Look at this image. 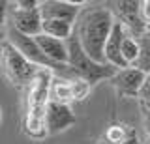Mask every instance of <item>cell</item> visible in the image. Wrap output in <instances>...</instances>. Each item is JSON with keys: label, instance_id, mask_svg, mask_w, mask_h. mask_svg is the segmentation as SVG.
I'll return each instance as SVG.
<instances>
[{"label": "cell", "instance_id": "ac0fdd59", "mask_svg": "<svg viewBox=\"0 0 150 144\" xmlns=\"http://www.w3.org/2000/svg\"><path fill=\"white\" fill-rule=\"evenodd\" d=\"M139 99H141V103L150 99V73H148V75H144L143 86H141V92H139Z\"/></svg>", "mask_w": 150, "mask_h": 144}, {"label": "cell", "instance_id": "9c48e42d", "mask_svg": "<svg viewBox=\"0 0 150 144\" xmlns=\"http://www.w3.org/2000/svg\"><path fill=\"white\" fill-rule=\"evenodd\" d=\"M144 81V73L139 71L137 67H126L118 69L115 73V77L111 79V84L115 86V90L118 92V96L122 97H137L139 99V92Z\"/></svg>", "mask_w": 150, "mask_h": 144}, {"label": "cell", "instance_id": "603a6c76", "mask_svg": "<svg viewBox=\"0 0 150 144\" xmlns=\"http://www.w3.org/2000/svg\"><path fill=\"white\" fill-rule=\"evenodd\" d=\"M143 109L144 110H150V99L148 101H143Z\"/></svg>", "mask_w": 150, "mask_h": 144}, {"label": "cell", "instance_id": "7c38bea8", "mask_svg": "<svg viewBox=\"0 0 150 144\" xmlns=\"http://www.w3.org/2000/svg\"><path fill=\"white\" fill-rule=\"evenodd\" d=\"M137 131L128 124H111V125H107L103 135L98 138V142H101V144H124Z\"/></svg>", "mask_w": 150, "mask_h": 144}, {"label": "cell", "instance_id": "8992f818", "mask_svg": "<svg viewBox=\"0 0 150 144\" xmlns=\"http://www.w3.org/2000/svg\"><path fill=\"white\" fill-rule=\"evenodd\" d=\"M83 6H86V2L43 0V2H40V13H41V19L43 21H66V22L75 25Z\"/></svg>", "mask_w": 150, "mask_h": 144}, {"label": "cell", "instance_id": "484cf974", "mask_svg": "<svg viewBox=\"0 0 150 144\" xmlns=\"http://www.w3.org/2000/svg\"><path fill=\"white\" fill-rule=\"evenodd\" d=\"M148 36H150V32H148Z\"/></svg>", "mask_w": 150, "mask_h": 144}, {"label": "cell", "instance_id": "d4e9b609", "mask_svg": "<svg viewBox=\"0 0 150 144\" xmlns=\"http://www.w3.org/2000/svg\"><path fill=\"white\" fill-rule=\"evenodd\" d=\"M0 122H2V109H0Z\"/></svg>", "mask_w": 150, "mask_h": 144}, {"label": "cell", "instance_id": "30bf717a", "mask_svg": "<svg viewBox=\"0 0 150 144\" xmlns=\"http://www.w3.org/2000/svg\"><path fill=\"white\" fill-rule=\"evenodd\" d=\"M126 34H128V32H126V28L122 26V22L115 21L111 36H109V39H107V43H105V62L109 64V66L116 67V69L129 67L128 64L124 62V58H122V41H124Z\"/></svg>", "mask_w": 150, "mask_h": 144}, {"label": "cell", "instance_id": "e0dca14e", "mask_svg": "<svg viewBox=\"0 0 150 144\" xmlns=\"http://www.w3.org/2000/svg\"><path fill=\"white\" fill-rule=\"evenodd\" d=\"M69 84H71L73 101L86 99L88 94H90V90H92V84H90V82H86L84 79H69Z\"/></svg>", "mask_w": 150, "mask_h": 144}, {"label": "cell", "instance_id": "52a82bcc", "mask_svg": "<svg viewBox=\"0 0 150 144\" xmlns=\"http://www.w3.org/2000/svg\"><path fill=\"white\" fill-rule=\"evenodd\" d=\"M8 22L11 28H15L17 32H21L25 36H30V38L40 36L41 28H43L40 6L38 8H15L11 11V15H9Z\"/></svg>", "mask_w": 150, "mask_h": 144}, {"label": "cell", "instance_id": "7402d4cb", "mask_svg": "<svg viewBox=\"0 0 150 144\" xmlns=\"http://www.w3.org/2000/svg\"><path fill=\"white\" fill-rule=\"evenodd\" d=\"M96 144H101V142H96ZM124 144H143V142H141V140H139V137H137V133H135V135H133V137H131V138H129V140H128V142H124Z\"/></svg>", "mask_w": 150, "mask_h": 144}, {"label": "cell", "instance_id": "9a60e30c", "mask_svg": "<svg viewBox=\"0 0 150 144\" xmlns=\"http://www.w3.org/2000/svg\"><path fill=\"white\" fill-rule=\"evenodd\" d=\"M139 39L137 38H133V36H129V34H126V38L124 41H122V58H124V62L128 64V66L131 67L135 62H137V58H139Z\"/></svg>", "mask_w": 150, "mask_h": 144}, {"label": "cell", "instance_id": "d6986e66", "mask_svg": "<svg viewBox=\"0 0 150 144\" xmlns=\"http://www.w3.org/2000/svg\"><path fill=\"white\" fill-rule=\"evenodd\" d=\"M141 13H143L144 22L150 26V0H144V2H141Z\"/></svg>", "mask_w": 150, "mask_h": 144}, {"label": "cell", "instance_id": "2e32d148", "mask_svg": "<svg viewBox=\"0 0 150 144\" xmlns=\"http://www.w3.org/2000/svg\"><path fill=\"white\" fill-rule=\"evenodd\" d=\"M139 47H141L139 58L131 67H137L139 71H143L144 75H148L150 73V36L148 34L139 39Z\"/></svg>", "mask_w": 150, "mask_h": 144}, {"label": "cell", "instance_id": "5b68a950", "mask_svg": "<svg viewBox=\"0 0 150 144\" xmlns=\"http://www.w3.org/2000/svg\"><path fill=\"white\" fill-rule=\"evenodd\" d=\"M115 19L122 22V26L126 28L129 36L141 39L143 36L148 34V25L143 19L141 13V2L137 0H122V2H115Z\"/></svg>", "mask_w": 150, "mask_h": 144}, {"label": "cell", "instance_id": "8fae6325", "mask_svg": "<svg viewBox=\"0 0 150 144\" xmlns=\"http://www.w3.org/2000/svg\"><path fill=\"white\" fill-rule=\"evenodd\" d=\"M34 39H36L38 47L41 49V53H43L51 62H54V64H68L69 54H68V43H66V41L51 38V36L43 34V32H41L40 36H36Z\"/></svg>", "mask_w": 150, "mask_h": 144}, {"label": "cell", "instance_id": "3957f363", "mask_svg": "<svg viewBox=\"0 0 150 144\" xmlns=\"http://www.w3.org/2000/svg\"><path fill=\"white\" fill-rule=\"evenodd\" d=\"M66 43H68V54H69L68 66L71 67L75 79H84L86 82H90L94 86L100 81H105V79L111 81L115 77V73L118 71L116 67L109 66V64H98L92 58H88V54L84 53V49L81 47L77 36H75V32Z\"/></svg>", "mask_w": 150, "mask_h": 144}, {"label": "cell", "instance_id": "7a4b0ae2", "mask_svg": "<svg viewBox=\"0 0 150 144\" xmlns=\"http://www.w3.org/2000/svg\"><path fill=\"white\" fill-rule=\"evenodd\" d=\"M54 73L45 67H40L36 77L25 88V116H23V131L30 138L41 140L47 137L45 112L49 105V90Z\"/></svg>", "mask_w": 150, "mask_h": 144}, {"label": "cell", "instance_id": "ba28073f", "mask_svg": "<svg viewBox=\"0 0 150 144\" xmlns=\"http://www.w3.org/2000/svg\"><path fill=\"white\" fill-rule=\"evenodd\" d=\"M77 122L73 110L69 105H62L56 101H49L47 105V112H45V127L47 135H56L62 133L66 129H69L71 125Z\"/></svg>", "mask_w": 150, "mask_h": 144}, {"label": "cell", "instance_id": "6da1fadb", "mask_svg": "<svg viewBox=\"0 0 150 144\" xmlns=\"http://www.w3.org/2000/svg\"><path fill=\"white\" fill-rule=\"evenodd\" d=\"M115 13L105 6H88L83 8L79 19L75 22V36L88 58L98 64L105 62V43L115 26Z\"/></svg>", "mask_w": 150, "mask_h": 144}, {"label": "cell", "instance_id": "44dd1931", "mask_svg": "<svg viewBox=\"0 0 150 144\" xmlns=\"http://www.w3.org/2000/svg\"><path fill=\"white\" fill-rule=\"evenodd\" d=\"M143 127L146 133H150V110H144V109H143Z\"/></svg>", "mask_w": 150, "mask_h": 144}, {"label": "cell", "instance_id": "277c9868", "mask_svg": "<svg viewBox=\"0 0 150 144\" xmlns=\"http://www.w3.org/2000/svg\"><path fill=\"white\" fill-rule=\"evenodd\" d=\"M0 67H2L6 79L17 88H26L30 81L36 77V73L40 71V66L32 64L8 39L2 41V45H0Z\"/></svg>", "mask_w": 150, "mask_h": 144}, {"label": "cell", "instance_id": "5bb4252c", "mask_svg": "<svg viewBox=\"0 0 150 144\" xmlns=\"http://www.w3.org/2000/svg\"><path fill=\"white\" fill-rule=\"evenodd\" d=\"M41 32L47 34V36H51V38L68 41L73 36V32H75V25L66 22V21H43V28H41Z\"/></svg>", "mask_w": 150, "mask_h": 144}, {"label": "cell", "instance_id": "ffe728a7", "mask_svg": "<svg viewBox=\"0 0 150 144\" xmlns=\"http://www.w3.org/2000/svg\"><path fill=\"white\" fill-rule=\"evenodd\" d=\"M13 6L15 8H38L40 2H38V0H17Z\"/></svg>", "mask_w": 150, "mask_h": 144}, {"label": "cell", "instance_id": "4fadbf2b", "mask_svg": "<svg viewBox=\"0 0 150 144\" xmlns=\"http://www.w3.org/2000/svg\"><path fill=\"white\" fill-rule=\"evenodd\" d=\"M49 99L56 101L62 105H69L73 101V94H71V84L69 79H62V77H54L51 82V90H49Z\"/></svg>", "mask_w": 150, "mask_h": 144}, {"label": "cell", "instance_id": "cb8c5ba5", "mask_svg": "<svg viewBox=\"0 0 150 144\" xmlns=\"http://www.w3.org/2000/svg\"><path fill=\"white\" fill-rule=\"evenodd\" d=\"M143 144H150V133L144 135V142H143Z\"/></svg>", "mask_w": 150, "mask_h": 144}]
</instances>
